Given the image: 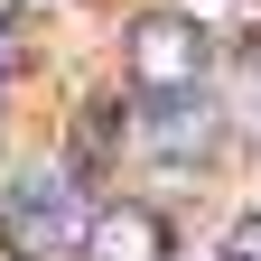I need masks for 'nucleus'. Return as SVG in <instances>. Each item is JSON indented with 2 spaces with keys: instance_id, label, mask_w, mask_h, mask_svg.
<instances>
[{
  "instance_id": "nucleus-1",
  "label": "nucleus",
  "mask_w": 261,
  "mask_h": 261,
  "mask_svg": "<svg viewBox=\"0 0 261 261\" xmlns=\"http://www.w3.org/2000/svg\"><path fill=\"white\" fill-rule=\"evenodd\" d=\"M224 75V38L187 0H140L112 38V84L130 103H168V93H205Z\"/></svg>"
},
{
  "instance_id": "nucleus-2",
  "label": "nucleus",
  "mask_w": 261,
  "mask_h": 261,
  "mask_svg": "<svg viewBox=\"0 0 261 261\" xmlns=\"http://www.w3.org/2000/svg\"><path fill=\"white\" fill-rule=\"evenodd\" d=\"M233 149V112H224V93H168V103H140V130H130V159H140L149 177H196L215 168V159Z\"/></svg>"
},
{
  "instance_id": "nucleus-3",
  "label": "nucleus",
  "mask_w": 261,
  "mask_h": 261,
  "mask_svg": "<svg viewBox=\"0 0 261 261\" xmlns=\"http://www.w3.org/2000/svg\"><path fill=\"white\" fill-rule=\"evenodd\" d=\"M130 130H140V103H130L112 75H93L75 103L56 112V159H65L93 196H112V168H130Z\"/></svg>"
},
{
  "instance_id": "nucleus-4",
  "label": "nucleus",
  "mask_w": 261,
  "mask_h": 261,
  "mask_svg": "<svg viewBox=\"0 0 261 261\" xmlns=\"http://www.w3.org/2000/svg\"><path fill=\"white\" fill-rule=\"evenodd\" d=\"M177 252H187V233H177V205H168V196H140V187L93 196L84 261H177Z\"/></svg>"
},
{
  "instance_id": "nucleus-5",
  "label": "nucleus",
  "mask_w": 261,
  "mask_h": 261,
  "mask_svg": "<svg viewBox=\"0 0 261 261\" xmlns=\"http://www.w3.org/2000/svg\"><path fill=\"white\" fill-rule=\"evenodd\" d=\"M28 75H38V38H28L19 19H0V93H19Z\"/></svg>"
},
{
  "instance_id": "nucleus-6",
  "label": "nucleus",
  "mask_w": 261,
  "mask_h": 261,
  "mask_svg": "<svg viewBox=\"0 0 261 261\" xmlns=\"http://www.w3.org/2000/svg\"><path fill=\"white\" fill-rule=\"evenodd\" d=\"M205 261H261V205H243L233 224H224V233H215V252Z\"/></svg>"
},
{
  "instance_id": "nucleus-7",
  "label": "nucleus",
  "mask_w": 261,
  "mask_h": 261,
  "mask_svg": "<svg viewBox=\"0 0 261 261\" xmlns=\"http://www.w3.org/2000/svg\"><path fill=\"white\" fill-rule=\"evenodd\" d=\"M0 112H10V93H0Z\"/></svg>"
},
{
  "instance_id": "nucleus-8",
  "label": "nucleus",
  "mask_w": 261,
  "mask_h": 261,
  "mask_svg": "<svg viewBox=\"0 0 261 261\" xmlns=\"http://www.w3.org/2000/svg\"><path fill=\"white\" fill-rule=\"evenodd\" d=\"M0 261H19V252H0Z\"/></svg>"
}]
</instances>
